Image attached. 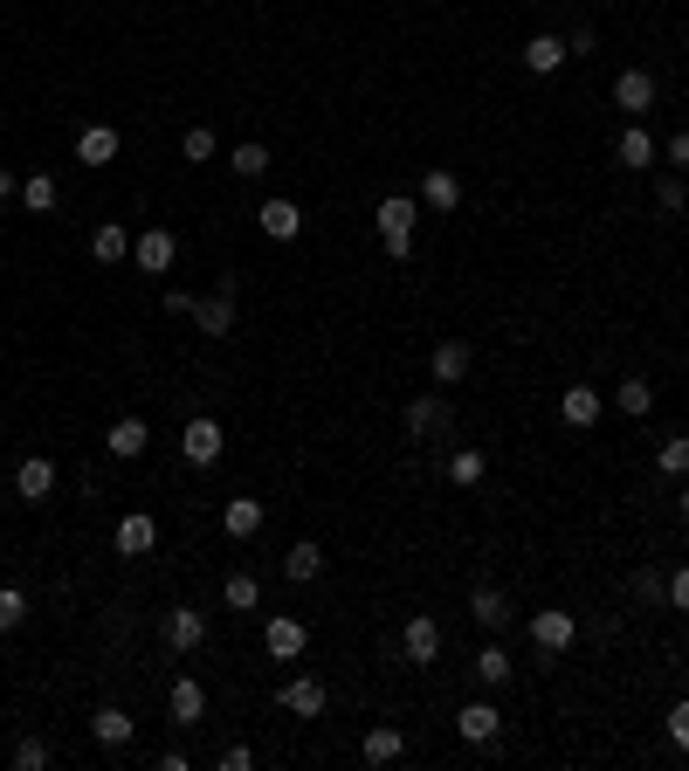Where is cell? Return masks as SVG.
I'll return each mask as SVG.
<instances>
[{"label":"cell","instance_id":"7dc6e473","mask_svg":"<svg viewBox=\"0 0 689 771\" xmlns=\"http://www.w3.org/2000/svg\"><path fill=\"white\" fill-rule=\"evenodd\" d=\"M0 200H14V172L8 166H0Z\"/></svg>","mask_w":689,"mask_h":771},{"label":"cell","instance_id":"c3c4849f","mask_svg":"<svg viewBox=\"0 0 689 771\" xmlns=\"http://www.w3.org/2000/svg\"><path fill=\"white\" fill-rule=\"evenodd\" d=\"M676 510H682V524H689V490H682V496H676Z\"/></svg>","mask_w":689,"mask_h":771},{"label":"cell","instance_id":"b9f144b4","mask_svg":"<svg viewBox=\"0 0 689 771\" xmlns=\"http://www.w3.org/2000/svg\"><path fill=\"white\" fill-rule=\"evenodd\" d=\"M669 744H676V751H689V696L669 709Z\"/></svg>","mask_w":689,"mask_h":771},{"label":"cell","instance_id":"74e56055","mask_svg":"<svg viewBox=\"0 0 689 771\" xmlns=\"http://www.w3.org/2000/svg\"><path fill=\"white\" fill-rule=\"evenodd\" d=\"M655 200H662L669 214H682V208H689V179H682V172H662V179H655Z\"/></svg>","mask_w":689,"mask_h":771},{"label":"cell","instance_id":"4fadbf2b","mask_svg":"<svg viewBox=\"0 0 689 771\" xmlns=\"http://www.w3.org/2000/svg\"><path fill=\"white\" fill-rule=\"evenodd\" d=\"M455 730H463V744H497L503 737V709L497 703H463L455 709Z\"/></svg>","mask_w":689,"mask_h":771},{"label":"cell","instance_id":"4316f807","mask_svg":"<svg viewBox=\"0 0 689 771\" xmlns=\"http://www.w3.org/2000/svg\"><path fill=\"white\" fill-rule=\"evenodd\" d=\"M482 476H490V455H482V448H455L448 455V482H455V490H476Z\"/></svg>","mask_w":689,"mask_h":771},{"label":"cell","instance_id":"5bb4252c","mask_svg":"<svg viewBox=\"0 0 689 771\" xmlns=\"http://www.w3.org/2000/svg\"><path fill=\"white\" fill-rule=\"evenodd\" d=\"M269 524V510H263V496H227L221 503V530L227 537H235V545H242V537H255V530H263Z\"/></svg>","mask_w":689,"mask_h":771},{"label":"cell","instance_id":"d590c367","mask_svg":"<svg viewBox=\"0 0 689 771\" xmlns=\"http://www.w3.org/2000/svg\"><path fill=\"white\" fill-rule=\"evenodd\" d=\"M180 152H187V166H208V159H214V132H208V124H187V132H180Z\"/></svg>","mask_w":689,"mask_h":771},{"label":"cell","instance_id":"4dcf8cb0","mask_svg":"<svg viewBox=\"0 0 689 771\" xmlns=\"http://www.w3.org/2000/svg\"><path fill=\"white\" fill-rule=\"evenodd\" d=\"M21 208H29V214H48V208H56V179H48V172H29V179H21Z\"/></svg>","mask_w":689,"mask_h":771},{"label":"cell","instance_id":"ab89813d","mask_svg":"<svg viewBox=\"0 0 689 771\" xmlns=\"http://www.w3.org/2000/svg\"><path fill=\"white\" fill-rule=\"evenodd\" d=\"M14 771H48V744L42 737H21L14 744Z\"/></svg>","mask_w":689,"mask_h":771},{"label":"cell","instance_id":"9a60e30c","mask_svg":"<svg viewBox=\"0 0 689 771\" xmlns=\"http://www.w3.org/2000/svg\"><path fill=\"white\" fill-rule=\"evenodd\" d=\"M118 152H124L118 124H84V138H76V166H111Z\"/></svg>","mask_w":689,"mask_h":771},{"label":"cell","instance_id":"8fae6325","mask_svg":"<svg viewBox=\"0 0 689 771\" xmlns=\"http://www.w3.org/2000/svg\"><path fill=\"white\" fill-rule=\"evenodd\" d=\"M173 255H180V242H173V227H145V235L132 242V262L145 276H166L173 269Z\"/></svg>","mask_w":689,"mask_h":771},{"label":"cell","instance_id":"7402d4cb","mask_svg":"<svg viewBox=\"0 0 689 771\" xmlns=\"http://www.w3.org/2000/svg\"><path fill=\"white\" fill-rule=\"evenodd\" d=\"M614 159H621V172H648L655 166V138L642 132V124H627V132L614 138Z\"/></svg>","mask_w":689,"mask_h":771},{"label":"cell","instance_id":"ee69618b","mask_svg":"<svg viewBox=\"0 0 689 771\" xmlns=\"http://www.w3.org/2000/svg\"><path fill=\"white\" fill-rule=\"evenodd\" d=\"M248 764H255L248 744H227V751H221V771H248Z\"/></svg>","mask_w":689,"mask_h":771},{"label":"cell","instance_id":"f1b7e54d","mask_svg":"<svg viewBox=\"0 0 689 771\" xmlns=\"http://www.w3.org/2000/svg\"><path fill=\"white\" fill-rule=\"evenodd\" d=\"M90 255H97V262H124V255H132L124 221H104V227H97V235H90Z\"/></svg>","mask_w":689,"mask_h":771},{"label":"cell","instance_id":"7a4b0ae2","mask_svg":"<svg viewBox=\"0 0 689 771\" xmlns=\"http://www.w3.org/2000/svg\"><path fill=\"white\" fill-rule=\"evenodd\" d=\"M221 448H227V434H221V421H208V414H193V421L180 427V455L193 461V469H214V461H221Z\"/></svg>","mask_w":689,"mask_h":771},{"label":"cell","instance_id":"30bf717a","mask_svg":"<svg viewBox=\"0 0 689 771\" xmlns=\"http://www.w3.org/2000/svg\"><path fill=\"white\" fill-rule=\"evenodd\" d=\"M614 111H627V118H648L655 111V76L648 69H621L614 76Z\"/></svg>","mask_w":689,"mask_h":771},{"label":"cell","instance_id":"ffe728a7","mask_svg":"<svg viewBox=\"0 0 689 771\" xmlns=\"http://www.w3.org/2000/svg\"><path fill=\"white\" fill-rule=\"evenodd\" d=\"M427 372H435V386H463L469 379V345L463 338H442L435 358H427Z\"/></svg>","mask_w":689,"mask_h":771},{"label":"cell","instance_id":"836d02e7","mask_svg":"<svg viewBox=\"0 0 689 771\" xmlns=\"http://www.w3.org/2000/svg\"><path fill=\"white\" fill-rule=\"evenodd\" d=\"M476 682H482V689H503V682H510V655H503V648H482V655H476Z\"/></svg>","mask_w":689,"mask_h":771},{"label":"cell","instance_id":"8992f818","mask_svg":"<svg viewBox=\"0 0 689 771\" xmlns=\"http://www.w3.org/2000/svg\"><path fill=\"white\" fill-rule=\"evenodd\" d=\"M159 634H166L173 655H193L200 640H208V613H200V606H173L166 621H159Z\"/></svg>","mask_w":689,"mask_h":771},{"label":"cell","instance_id":"e0dca14e","mask_svg":"<svg viewBox=\"0 0 689 771\" xmlns=\"http://www.w3.org/2000/svg\"><path fill=\"white\" fill-rule=\"evenodd\" d=\"M104 448H111L118 461H138V455L152 448V427H145L138 414H124V421H111V434H104Z\"/></svg>","mask_w":689,"mask_h":771},{"label":"cell","instance_id":"9c48e42d","mask_svg":"<svg viewBox=\"0 0 689 771\" xmlns=\"http://www.w3.org/2000/svg\"><path fill=\"white\" fill-rule=\"evenodd\" d=\"M193 324L208 331V338H227V331H235V276H227L214 297H200V303H193Z\"/></svg>","mask_w":689,"mask_h":771},{"label":"cell","instance_id":"bcb514c9","mask_svg":"<svg viewBox=\"0 0 689 771\" xmlns=\"http://www.w3.org/2000/svg\"><path fill=\"white\" fill-rule=\"evenodd\" d=\"M669 166H676V172H689V132H676V138H669Z\"/></svg>","mask_w":689,"mask_h":771},{"label":"cell","instance_id":"e575fe53","mask_svg":"<svg viewBox=\"0 0 689 771\" xmlns=\"http://www.w3.org/2000/svg\"><path fill=\"white\" fill-rule=\"evenodd\" d=\"M648 406H655V386H648V379H621V414H627V421H642Z\"/></svg>","mask_w":689,"mask_h":771},{"label":"cell","instance_id":"5b68a950","mask_svg":"<svg viewBox=\"0 0 689 771\" xmlns=\"http://www.w3.org/2000/svg\"><path fill=\"white\" fill-rule=\"evenodd\" d=\"M14 496L21 503H48V496H56V461H48V455H21L14 461Z\"/></svg>","mask_w":689,"mask_h":771},{"label":"cell","instance_id":"8d00e7d4","mask_svg":"<svg viewBox=\"0 0 689 771\" xmlns=\"http://www.w3.org/2000/svg\"><path fill=\"white\" fill-rule=\"evenodd\" d=\"M21 621H29V593H21V585H0V634H14Z\"/></svg>","mask_w":689,"mask_h":771},{"label":"cell","instance_id":"f35d334b","mask_svg":"<svg viewBox=\"0 0 689 771\" xmlns=\"http://www.w3.org/2000/svg\"><path fill=\"white\" fill-rule=\"evenodd\" d=\"M269 172V145H235V179H263Z\"/></svg>","mask_w":689,"mask_h":771},{"label":"cell","instance_id":"ba28073f","mask_svg":"<svg viewBox=\"0 0 689 771\" xmlns=\"http://www.w3.org/2000/svg\"><path fill=\"white\" fill-rule=\"evenodd\" d=\"M263 648H269V661H297L303 648H311V627H303L297 613H276V621L263 627Z\"/></svg>","mask_w":689,"mask_h":771},{"label":"cell","instance_id":"6da1fadb","mask_svg":"<svg viewBox=\"0 0 689 771\" xmlns=\"http://www.w3.org/2000/svg\"><path fill=\"white\" fill-rule=\"evenodd\" d=\"M373 221H379V248H387L393 262H407V255H414V221H421V200L387 193V200L373 208Z\"/></svg>","mask_w":689,"mask_h":771},{"label":"cell","instance_id":"d4e9b609","mask_svg":"<svg viewBox=\"0 0 689 771\" xmlns=\"http://www.w3.org/2000/svg\"><path fill=\"white\" fill-rule=\"evenodd\" d=\"M469 613H476V627H503L510 621V593H503V585H476V593H469Z\"/></svg>","mask_w":689,"mask_h":771},{"label":"cell","instance_id":"d6a6232c","mask_svg":"<svg viewBox=\"0 0 689 771\" xmlns=\"http://www.w3.org/2000/svg\"><path fill=\"white\" fill-rule=\"evenodd\" d=\"M655 469L662 476H689V434H669V442L655 448Z\"/></svg>","mask_w":689,"mask_h":771},{"label":"cell","instance_id":"2e32d148","mask_svg":"<svg viewBox=\"0 0 689 771\" xmlns=\"http://www.w3.org/2000/svg\"><path fill=\"white\" fill-rule=\"evenodd\" d=\"M111 545H118L124 558H145L152 545H159V524H152L145 510H124V517H118V537H111Z\"/></svg>","mask_w":689,"mask_h":771},{"label":"cell","instance_id":"f546056e","mask_svg":"<svg viewBox=\"0 0 689 771\" xmlns=\"http://www.w3.org/2000/svg\"><path fill=\"white\" fill-rule=\"evenodd\" d=\"M359 751H366V764H393V758L407 751V737H400L393 724H379V730H366V744H359Z\"/></svg>","mask_w":689,"mask_h":771},{"label":"cell","instance_id":"603a6c76","mask_svg":"<svg viewBox=\"0 0 689 771\" xmlns=\"http://www.w3.org/2000/svg\"><path fill=\"white\" fill-rule=\"evenodd\" d=\"M455 200H463V179H455L448 166H435L421 179V208H435V214H455Z\"/></svg>","mask_w":689,"mask_h":771},{"label":"cell","instance_id":"44dd1931","mask_svg":"<svg viewBox=\"0 0 689 771\" xmlns=\"http://www.w3.org/2000/svg\"><path fill=\"white\" fill-rule=\"evenodd\" d=\"M524 69L531 76H558L566 69V35H531L524 42Z\"/></svg>","mask_w":689,"mask_h":771},{"label":"cell","instance_id":"60d3db41","mask_svg":"<svg viewBox=\"0 0 689 771\" xmlns=\"http://www.w3.org/2000/svg\"><path fill=\"white\" fill-rule=\"evenodd\" d=\"M662 600H669L676 613H689V565H676V572H669V585H662Z\"/></svg>","mask_w":689,"mask_h":771},{"label":"cell","instance_id":"3957f363","mask_svg":"<svg viewBox=\"0 0 689 771\" xmlns=\"http://www.w3.org/2000/svg\"><path fill=\"white\" fill-rule=\"evenodd\" d=\"M435 655H442V621H435V613H414V621L400 627V661L407 668H427Z\"/></svg>","mask_w":689,"mask_h":771},{"label":"cell","instance_id":"cb8c5ba5","mask_svg":"<svg viewBox=\"0 0 689 771\" xmlns=\"http://www.w3.org/2000/svg\"><path fill=\"white\" fill-rule=\"evenodd\" d=\"M132 730H138V724H132V716H124V709H111V703L90 716V737L104 744V751H124V744H132Z\"/></svg>","mask_w":689,"mask_h":771},{"label":"cell","instance_id":"f6af8a7d","mask_svg":"<svg viewBox=\"0 0 689 771\" xmlns=\"http://www.w3.org/2000/svg\"><path fill=\"white\" fill-rule=\"evenodd\" d=\"M193 303H200L193 290H166V311H173V317H193Z\"/></svg>","mask_w":689,"mask_h":771},{"label":"cell","instance_id":"1f68e13d","mask_svg":"<svg viewBox=\"0 0 689 771\" xmlns=\"http://www.w3.org/2000/svg\"><path fill=\"white\" fill-rule=\"evenodd\" d=\"M221 600L235 606V613H248L255 600H263V585H255V572H227V585H221Z\"/></svg>","mask_w":689,"mask_h":771},{"label":"cell","instance_id":"ac0fdd59","mask_svg":"<svg viewBox=\"0 0 689 771\" xmlns=\"http://www.w3.org/2000/svg\"><path fill=\"white\" fill-rule=\"evenodd\" d=\"M166 709H173V724H180V730H193L200 716H208V689H200L193 675H180V682H173V696H166Z\"/></svg>","mask_w":689,"mask_h":771},{"label":"cell","instance_id":"277c9868","mask_svg":"<svg viewBox=\"0 0 689 771\" xmlns=\"http://www.w3.org/2000/svg\"><path fill=\"white\" fill-rule=\"evenodd\" d=\"M407 434H414V442H427V434H448L455 427V406L442 400V393H421V400H407Z\"/></svg>","mask_w":689,"mask_h":771},{"label":"cell","instance_id":"52a82bcc","mask_svg":"<svg viewBox=\"0 0 689 771\" xmlns=\"http://www.w3.org/2000/svg\"><path fill=\"white\" fill-rule=\"evenodd\" d=\"M531 640H538L545 655H566L573 640H579V621H573L566 606H545V613H531Z\"/></svg>","mask_w":689,"mask_h":771},{"label":"cell","instance_id":"7bdbcfd3","mask_svg":"<svg viewBox=\"0 0 689 771\" xmlns=\"http://www.w3.org/2000/svg\"><path fill=\"white\" fill-rule=\"evenodd\" d=\"M662 585H669L662 572H634V585H627V593H634V600H662Z\"/></svg>","mask_w":689,"mask_h":771},{"label":"cell","instance_id":"d6986e66","mask_svg":"<svg viewBox=\"0 0 689 771\" xmlns=\"http://www.w3.org/2000/svg\"><path fill=\"white\" fill-rule=\"evenodd\" d=\"M255 221H263L269 242H297L303 235V208H297V200H263V214H255Z\"/></svg>","mask_w":689,"mask_h":771},{"label":"cell","instance_id":"7c38bea8","mask_svg":"<svg viewBox=\"0 0 689 771\" xmlns=\"http://www.w3.org/2000/svg\"><path fill=\"white\" fill-rule=\"evenodd\" d=\"M276 709L284 716H324V682L318 675H290L284 689H276Z\"/></svg>","mask_w":689,"mask_h":771},{"label":"cell","instance_id":"484cf974","mask_svg":"<svg viewBox=\"0 0 689 771\" xmlns=\"http://www.w3.org/2000/svg\"><path fill=\"white\" fill-rule=\"evenodd\" d=\"M558 414H566V427H593L600 421V393H593V386H566Z\"/></svg>","mask_w":689,"mask_h":771},{"label":"cell","instance_id":"83f0119b","mask_svg":"<svg viewBox=\"0 0 689 771\" xmlns=\"http://www.w3.org/2000/svg\"><path fill=\"white\" fill-rule=\"evenodd\" d=\"M318 572H324V551H318V545H290V551H284V579H290V585H311Z\"/></svg>","mask_w":689,"mask_h":771}]
</instances>
